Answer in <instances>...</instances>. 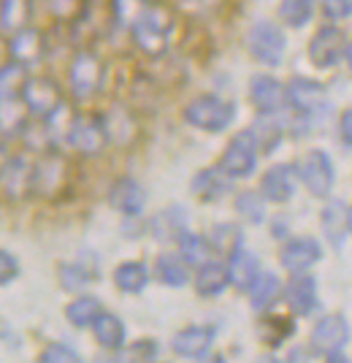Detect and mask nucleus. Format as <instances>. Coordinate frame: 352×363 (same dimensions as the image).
<instances>
[{
  "mask_svg": "<svg viewBox=\"0 0 352 363\" xmlns=\"http://www.w3.org/2000/svg\"><path fill=\"white\" fill-rule=\"evenodd\" d=\"M130 41L149 60H160L169 55L171 33H174V11L160 3H144L133 25L127 28Z\"/></svg>",
  "mask_w": 352,
  "mask_h": 363,
  "instance_id": "f257e3e1",
  "label": "nucleus"
},
{
  "mask_svg": "<svg viewBox=\"0 0 352 363\" xmlns=\"http://www.w3.org/2000/svg\"><path fill=\"white\" fill-rule=\"evenodd\" d=\"M182 120L203 133H225L236 120V104L217 92H203L184 104Z\"/></svg>",
  "mask_w": 352,
  "mask_h": 363,
  "instance_id": "f03ea898",
  "label": "nucleus"
},
{
  "mask_svg": "<svg viewBox=\"0 0 352 363\" xmlns=\"http://www.w3.org/2000/svg\"><path fill=\"white\" fill-rule=\"evenodd\" d=\"M74 182V166L60 150H49L35 155L33 168V198L41 201H60Z\"/></svg>",
  "mask_w": 352,
  "mask_h": 363,
  "instance_id": "7ed1b4c3",
  "label": "nucleus"
},
{
  "mask_svg": "<svg viewBox=\"0 0 352 363\" xmlns=\"http://www.w3.org/2000/svg\"><path fill=\"white\" fill-rule=\"evenodd\" d=\"M106 84V62L92 49H76L68 62V92L76 104L92 101Z\"/></svg>",
  "mask_w": 352,
  "mask_h": 363,
  "instance_id": "20e7f679",
  "label": "nucleus"
},
{
  "mask_svg": "<svg viewBox=\"0 0 352 363\" xmlns=\"http://www.w3.org/2000/svg\"><path fill=\"white\" fill-rule=\"evenodd\" d=\"M246 49L255 60L266 68H276L285 60L288 52V35L271 19H258L246 30Z\"/></svg>",
  "mask_w": 352,
  "mask_h": 363,
  "instance_id": "39448f33",
  "label": "nucleus"
},
{
  "mask_svg": "<svg viewBox=\"0 0 352 363\" xmlns=\"http://www.w3.org/2000/svg\"><path fill=\"white\" fill-rule=\"evenodd\" d=\"M258 157H261V147L255 141V133L246 128V130H239L225 144L217 166L233 179H249L255 174V168H258Z\"/></svg>",
  "mask_w": 352,
  "mask_h": 363,
  "instance_id": "423d86ee",
  "label": "nucleus"
},
{
  "mask_svg": "<svg viewBox=\"0 0 352 363\" xmlns=\"http://www.w3.org/2000/svg\"><path fill=\"white\" fill-rule=\"evenodd\" d=\"M111 147L108 128L103 114H79L71 136L65 141V150H74L81 157H98Z\"/></svg>",
  "mask_w": 352,
  "mask_h": 363,
  "instance_id": "0eeeda50",
  "label": "nucleus"
},
{
  "mask_svg": "<svg viewBox=\"0 0 352 363\" xmlns=\"http://www.w3.org/2000/svg\"><path fill=\"white\" fill-rule=\"evenodd\" d=\"M22 101L33 117H49L55 108H60L65 104V90L60 87V82L55 76L44 74H30L25 87H22Z\"/></svg>",
  "mask_w": 352,
  "mask_h": 363,
  "instance_id": "6e6552de",
  "label": "nucleus"
},
{
  "mask_svg": "<svg viewBox=\"0 0 352 363\" xmlns=\"http://www.w3.org/2000/svg\"><path fill=\"white\" fill-rule=\"evenodd\" d=\"M298 179L314 198H328L336 182L334 160L325 150H309L298 163Z\"/></svg>",
  "mask_w": 352,
  "mask_h": 363,
  "instance_id": "1a4fd4ad",
  "label": "nucleus"
},
{
  "mask_svg": "<svg viewBox=\"0 0 352 363\" xmlns=\"http://www.w3.org/2000/svg\"><path fill=\"white\" fill-rule=\"evenodd\" d=\"M33 168H35V155L19 152V155L8 157L6 171L0 177V193L6 201L22 203V201L33 198Z\"/></svg>",
  "mask_w": 352,
  "mask_h": 363,
  "instance_id": "9d476101",
  "label": "nucleus"
},
{
  "mask_svg": "<svg viewBox=\"0 0 352 363\" xmlns=\"http://www.w3.org/2000/svg\"><path fill=\"white\" fill-rule=\"evenodd\" d=\"M8 41H11V60L22 62L25 68H38L41 62L49 57V52H52V41H49V35H46L41 28H25V30L14 33V35H8Z\"/></svg>",
  "mask_w": 352,
  "mask_h": 363,
  "instance_id": "9b49d317",
  "label": "nucleus"
},
{
  "mask_svg": "<svg viewBox=\"0 0 352 363\" xmlns=\"http://www.w3.org/2000/svg\"><path fill=\"white\" fill-rule=\"evenodd\" d=\"M217 339L215 325H187L171 339V350L182 361H206Z\"/></svg>",
  "mask_w": 352,
  "mask_h": 363,
  "instance_id": "f8f14e48",
  "label": "nucleus"
},
{
  "mask_svg": "<svg viewBox=\"0 0 352 363\" xmlns=\"http://www.w3.org/2000/svg\"><path fill=\"white\" fill-rule=\"evenodd\" d=\"M320 257H322V250L317 239H312V236H293V239L282 242L279 266L288 274H304L314 263H320Z\"/></svg>",
  "mask_w": 352,
  "mask_h": 363,
  "instance_id": "ddd939ff",
  "label": "nucleus"
},
{
  "mask_svg": "<svg viewBox=\"0 0 352 363\" xmlns=\"http://www.w3.org/2000/svg\"><path fill=\"white\" fill-rule=\"evenodd\" d=\"M106 201L108 206L123 217H136V214H144V209H147V190L133 177H117L108 187Z\"/></svg>",
  "mask_w": 352,
  "mask_h": 363,
  "instance_id": "4468645a",
  "label": "nucleus"
},
{
  "mask_svg": "<svg viewBox=\"0 0 352 363\" xmlns=\"http://www.w3.org/2000/svg\"><path fill=\"white\" fill-rule=\"evenodd\" d=\"M98 279H101L98 255H92V252H79L76 260H65L57 269V282L65 293H81Z\"/></svg>",
  "mask_w": 352,
  "mask_h": 363,
  "instance_id": "2eb2a0df",
  "label": "nucleus"
},
{
  "mask_svg": "<svg viewBox=\"0 0 352 363\" xmlns=\"http://www.w3.org/2000/svg\"><path fill=\"white\" fill-rule=\"evenodd\" d=\"M298 190V166L274 163L261 177V193L268 203H288Z\"/></svg>",
  "mask_w": 352,
  "mask_h": 363,
  "instance_id": "dca6fc26",
  "label": "nucleus"
},
{
  "mask_svg": "<svg viewBox=\"0 0 352 363\" xmlns=\"http://www.w3.org/2000/svg\"><path fill=\"white\" fill-rule=\"evenodd\" d=\"M285 104L293 108V114H307L312 117L325 104V87L314 79L295 76L285 84Z\"/></svg>",
  "mask_w": 352,
  "mask_h": 363,
  "instance_id": "f3484780",
  "label": "nucleus"
},
{
  "mask_svg": "<svg viewBox=\"0 0 352 363\" xmlns=\"http://www.w3.org/2000/svg\"><path fill=\"white\" fill-rule=\"evenodd\" d=\"M193 288H195L200 298H220L230 288L228 260L225 257H209L200 266H195Z\"/></svg>",
  "mask_w": 352,
  "mask_h": 363,
  "instance_id": "a211bd4d",
  "label": "nucleus"
},
{
  "mask_svg": "<svg viewBox=\"0 0 352 363\" xmlns=\"http://www.w3.org/2000/svg\"><path fill=\"white\" fill-rule=\"evenodd\" d=\"M233 182L236 179L228 177L220 166L200 168L190 182V193L193 198H198L200 203H217L233 193Z\"/></svg>",
  "mask_w": 352,
  "mask_h": 363,
  "instance_id": "6ab92c4d",
  "label": "nucleus"
},
{
  "mask_svg": "<svg viewBox=\"0 0 352 363\" xmlns=\"http://www.w3.org/2000/svg\"><path fill=\"white\" fill-rule=\"evenodd\" d=\"M187 228H190V212L182 203H171L149 220V233L154 242L160 244H176V239Z\"/></svg>",
  "mask_w": 352,
  "mask_h": 363,
  "instance_id": "aec40b11",
  "label": "nucleus"
},
{
  "mask_svg": "<svg viewBox=\"0 0 352 363\" xmlns=\"http://www.w3.org/2000/svg\"><path fill=\"white\" fill-rule=\"evenodd\" d=\"M344 52V33L334 28V25H325L320 30L312 35L309 41V60L314 68H331L336 65L339 57Z\"/></svg>",
  "mask_w": 352,
  "mask_h": 363,
  "instance_id": "412c9836",
  "label": "nucleus"
},
{
  "mask_svg": "<svg viewBox=\"0 0 352 363\" xmlns=\"http://www.w3.org/2000/svg\"><path fill=\"white\" fill-rule=\"evenodd\" d=\"M347 342H350V325L344 315H325L312 328V350L317 352H336L344 350Z\"/></svg>",
  "mask_w": 352,
  "mask_h": 363,
  "instance_id": "4be33fe9",
  "label": "nucleus"
},
{
  "mask_svg": "<svg viewBox=\"0 0 352 363\" xmlns=\"http://www.w3.org/2000/svg\"><path fill=\"white\" fill-rule=\"evenodd\" d=\"M249 104L263 114L282 111L288 106L285 104V84L271 74H255L249 79Z\"/></svg>",
  "mask_w": 352,
  "mask_h": 363,
  "instance_id": "5701e85b",
  "label": "nucleus"
},
{
  "mask_svg": "<svg viewBox=\"0 0 352 363\" xmlns=\"http://www.w3.org/2000/svg\"><path fill=\"white\" fill-rule=\"evenodd\" d=\"M285 301L295 318H309L317 309V279L304 274H293V279L285 285Z\"/></svg>",
  "mask_w": 352,
  "mask_h": 363,
  "instance_id": "b1692460",
  "label": "nucleus"
},
{
  "mask_svg": "<svg viewBox=\"0 0 352 363\" xmlns=\"http://www.w3.org/2000/svg\"><path fill=\"white\" fill-rule=\"evenodd\" d=\"M30 117L33 114L28 111L19 92H0V138L3 141L19 138Z\"/></svg>",
  "mask_w": 352,
  "mask_h": 363,
  "instance_id": "393cba45",
  "label": "nucleus"
},
{
  "mask_svg": "<svg viewBox=\"0 0 352 363\" xmlns=\"http://www.w3.org/2000/svg\"><path fill=\"white\" fill-rule=\"evenodd\" d=\"M320 228L325 242L331 244L334 250H341L347 233H350V209H347V203H341V201L325 203V209L320 214Z\"/></svg>",
  "mask_w": 352,
  "mask_h": 363,
  "instance_id": "a878e982",
  "label": "nucleus"
},
{
  "mask_svg": "<svg viewBox=\"0 0 352 363\" xmlns=\"http://www.w3.org/2000/svg\"><path fill=\"white\" fill-rule=\"evenodd\" d=\"M103 120H106L111 144L125 147V144H133V141L138 138V117L130 106H125V104H114V106L103 114Z\"/></svg>",
  "mask_w": 352,
  "mask_h": 363,
  "instance_id": "bb28decb",
  "label": "nucleus"
},
{
  "mask_svg": "<svg viewBox=\"0 0 352 363\" xmlns=\"http://www.w3.org/2000/svg\"><path fill=\"white\" fill-rule=\"evenodd\" d=\"M92 336L95 342L108 352H120L127 345V325L123 318H117L114 312H101L92 323Z\"/></svg>",
  "mask_w": 352,
  "mask_h": 363,
  "instance_id": "cd10ccee",
  "label": "nucleus"
},
{
  "mask_svg": "<svg viewBox=\"0 0 352 363\" xmlns=\"http://www.w3.org/2000/svg\"><path fill=\"white\" fill-rule=\"evenodd\" d=\"M228 260V274H230V285L236 290H249L252 285H255V279L261 277V257L255 255L252 250H246V247H242V250H236L230 257H225Z\"/></svg>",
  "mask_w": 352,
  "mask_h": 363,
  "instance_id": "c85d7f7f",
  "label": "nucleus"
},
{
  "mask_svg": "<svg viewBox=\"0 0 352 363\" xmlns=\"http://www.w3.org/2000/svg\"><path fill=\"white\" fill-rule=\"evenodd\" d=\"M154 277L166 288H184L193 279L190 277V263L179 255V250L176 252L166 250V252H160V255L154 257Z\"/></svg>",
  "mask_w": 352,
  "mask_h": 363,
  "instance_id": "c756f323",
  "label": "nucleus"
},
{
  "mask_svg": "<svg viewBox=\"0 0 352 363\" xmlns=\"http://www.w3.org/2000/svg\"><path fill=\"white\" fill-rule=\"evenodd\" d=\"M111 279H114V285H117L120 293H125V296H138V293L147 290L149 279H152V272H149V266L144 260H123L114 269Z\"/></svg>",
  "mask_w": 352,
  "mask_h": 363,
  "instance_id": "7c9ffc66",
  "label": "nucleus"
},
{
  "mask_svg": "<svg viewBox=\"0 0 352 363\" xmlns=\"http://www.w3.org/2000/svg\"><path fill=\"white\" fill-rule=\"evenodd\" d=\"M249 293V303L258 315H266L274 309V303L285 296V285L274 272H261V277L255 279V285L246 290Z\"/></svg>",
  "mask_w": 352,
  "mask_h": 363,
  "instance_id": "2f4dec72",
  "label": "nucleus"
},
{
  "mask_svg": "<svg viewBox=\"0 0 352 363\" xmlns=\"http://www.w3.org/2000/svg\"><path fill=\"white\" fill-rule=\"evenodd\" d=\"M35 19V0H0V33H14L30 28Z\"/></svg>",
  "mask_w": 352,
  "mask_h": 363,
  "instance_id": "473e14b6",
  "label": "nucleus"
},
{
  "mask_svg": "<svg viewBox=\"0 0 352 363\" xmlns=\"http://www.w3.org/2000/svg\"><path fill=\"white\" fill-rule=\"evenodd\" d=\"M249 130L255 133V141H258V147H261V155H271V152L282 144L288 125L279 117V111H271V114L258 111V120L252 122Z\"/></svg>",
  "mask_w": 352,
  "mask_h": 363,
  "instance_id": "72a5a7b5",
  "label": "nucleus"
},
{
  "mask_svg": "<svg viewBox=\"0 0 352 363\" xmlns=\"http://www.w3.org/2000/svg\"><path fill=\"white\" fill-rule=\"evenodd\" d=\"M103 312V303L98 301L90 293H76V298L65 306V320L68 325H74L76 331H84V328H92L95 318Z\"/></svg>",
  "mask_w": 352,
  "mask_h": 363,
  "instance_id": "f704fd0d",
  "label": "nucleus"
},
{
  "mask_svg": "<svg viewBox=\"0 0 352 363\" xmlns=\"http://www.w3.org/2000/svg\"><path fill=\"white\" fill-rule=\"evenodd\" d=\"M41 6L55 22L68 25V28L81 25L90 16V0H41Z\"/></svg>",
  "mask_w": 352,
  "mask_h": 363,
  "instance_id": "c9c22d12",
  "label": "nucleus"
},
{
  "mask_svg": "<svg viewBox=\"0 0 352 363\" xmlns=\"http://www.w3.org/2000/svg\"><path fill=\"white\" fill-rule=\"evenodd\" d=\"M209 244L217 257H230L236 250L244 247V230L236 223H217L209 230Z\"/></svg>",
  "mask_w": 352,
  "mask_h": 363,
  "instance_id": "e433bc0d",
  "label": "nucleus"
},
{
  "mask_svg": "<svg viewBox=\"0 0 352 363\" xmlns=\"http://www.w3.org/2000/svg\"><path fill=\"white\" fill-rule=\"evenodd\" d=\"M176 250H179V255L190 263V269H195L203 260L215 257V250H212V244H209V236L195 233V230H190V228L176 239Z\"/></svg>",
  "mask_w": 352,
  "mask_h": 363,
  "instance_id": "4c0bfd02",
  "label": "nucleus"
},
{
  "mask_svg": "<svg viewBox=\"0 0 352 363\" xmlns=\"http://www.w3.org/2000/svg\"><path fill=\"white\" fill-rule=\"evenodd\" d=\"M258 333H261V342L268 345V347H282L293 333H295V320L285 318V315H263L261 325H258Z\"/></svg>",
  "mask_w": 352,
  "mask_h": 363,
  "instance_id": "58836bf2",
  "label": "nucleus"
},
{
  "mask_svg": "<svg viewBox=\"0 0 352 363\" xmlns=\"http://www.w3.org/2000/svg\"><path fill=\"white\" fill-rule=\"evenodd\" d=\"M233 209L246 225H263L266 223V198L261 190H242L233 198Z\"/></svg>",
  "mask_w": 352,
  "mask_h": 363,
  "instance_id": "ea45409f",
  "label": "nucleus"
},
{
  "mask_svg": "<svg viewBox=\"0 0 352 363\" xmlns=\"http://www.w3.org/2000/svg\"><path fill=\"white\" fill-rule=\"evenodd\" d=\"M314 3L317 0H279V22L293 30L304 28L314 16Z\"/></svg>",
  "mask_w": 352,
  "mask_h": 363,
  "instance_id": "a19ab883",
  "label": "nucleus"
},
{
  "mask_svg": "<svg viewBox=\"0 0 352 363\" xmlns=\"http://www.w3.org/2000/svg\"><path fill=\"white\" fill-rule=\"evenodd\" d=\"M176 9H179V14L203 22V19H212L220 14L225 9V0H179Z\"/></svg>",
  "mask_w": 352,
  "mask_h": 363,
  "instance_id": "79ce46f5",
  "label": "nucleus"
},
{
  "mask_svg": "<svg viewBox=\"0 0 352 363\" xmlns=\"http://www.w3.org/2000/svg\"><path fill=\"white\" fill-rule=\"evenodd\" d=\"M33 71L30 68H25L22 62H6L3 68H0V92H19L22 95V87H25V82H28V76Z\"/></svg>",
  "mask_w": 352,
  "mask_h": 363,
  "instance_id": "37998d69",
  "label": "nucleus"
},
{
  "mask_svg": "<svg viewBox=\"0 0 352 363\" xmlns=\"http://www.w3.org/2000/svg\"><path fill=\"white\" fill-rule=\"evenodd\" d=\"M120 352H123L125 361L147 363V361H157V358H160V345H157L154 339H138L133 345H125Z\"/></svg>",
  "mask_w": 352,
  "mask_h": 363,
  "instance_id": "c03bdc74",
  "label": "nucleus"
},
{
  "mask_svg": "<svg viewBox=\"0 0 352 363\" xmlns=\"http://www.w3.org/2000/svg\"><path fill=\"white\" fill-rule=\"evenodd\" d=\"M38 361L41 363H81V355H79L71 345H65V342H52V345H46V347L41 350Z\"/></svg>",
  "mask_w": 352,
  "mask_h": 363,
  "instance_id": "a18cd8bd",
  "label": "nucleus"
},
{
  "mask_svg": "<svg viewBox=\"0 0 352 363\" xmlns=\"http://www.w3.org/2000/svg\"><path fill=\"white\" fill-rule=\"evenodd\" d=\"M19 274H22V263H19V257H16L11 250L0 247V288L14 285L16 279H19Z\"/></svg>",
  "mask_w": 352,
  "mask_h": 363,
  "instance_id": "49530a36",
  "label": "nucleus"
},
{
  "mask_svg": "<svg viewBox=\"0 0 352 363\" xmlns=\"http://www.w3.org/2000/svg\"><path fill=\"white\" fill-rule=\"evenodd\" d=\"M322 14L341 22V19L352 16V0H322Z\"/></svg>",
  "mask_w": 352,
  "mask_h": 363,
  "instance_id": "de8ad7c7",
  "label": "nucleus"
},
{
  "mask_svg": "<svg viewBox=\"0 0 352 363\" xmlns=\"http://www.w3.org/2000/svg\"><path fill=\"white\" fill-rule=\"evenodd\" d=\"M0 345H6L8 350H19L22 347V339L19 333L14 331V325L8 323L6 318H0Z\"/></svg>",
  "mask_w": 352,
  "mask_h": 363,
  "instance_id": "09e8293b",
  "label": "nucleus"
},
{
  "mask_svg": "<svg viewBox=\"0 0 352 363\" xmlns=\"http://www.w3.org/2000/svg\"><path fill=\"white\" fill-rule=\"evenodd\" d=\"M147 230H149V223H144L141 214H136V217H125L123 220V233L127 236V239H138V236H144Z\"/></svg>",
  "mask_w": 352,
  "mask_h": 363,
  "instance_id": "8fccbe9b",
  "label": "nucleus"
},
{
  "mask_svg": "<svg viewBox=\"0 0 352 363\" xmlns=\"http://www.w3.org/2000/svg\"><path fill=\"white\" fill-rule=\"evenodd\" d=\"M339 136L347 147H352V108H347L341 114V120H339Z\"/></svg>",
  "mask_w": 352,
  "mask_h": 363,
  "instance_id": "3c124183",
  "label": "nucleus"
},
{
  "mask_svg": "<svg viewBox=\"0 0 352 363\" xmlns=\"http://www.w3.org/2000/svg\"><path fill=\"white\" fill-rule=\"evenodd\" d=\"M271 236H274V239H279V242L290 239V225H288V217H274V220H271Z\"/></svg>",
  "mask_w": 352,
  "mask_h": 363,
  "instance_id": "603ef678",
  "label": "nucleus"
},
{
  "mask_svg": "<svg viewBox=\"0 0 352 363\" xmlns=\"http://www.w3.org/2000/svg\"><path fill=\"white\" fill-rule=\"evenodd\" d=\"M6 62H11V41H8L6 33H0V68H3Z\"/></svg>",
  "mask_w": 352,
  "mask_h": 363,
  "instance_id": "864d4df0",
  "label": "nucleus"
},
{
  "mask_svg": "<svg viewBox=\"0 0 352 363\" xmlns=\"http://www.w3.org/2000/svg\"><path fill=\"white\" fill-rule=\"evenodd\" d=\"M8 157H11V152L6 147V141L0 138V177H3V171H6V163H8Z\"/></svg>",
  "mask_w": 352,
  "mask_h": 363,
  "instance_id": "5fc2aeb1",
  "label": "nucleus"
},
{
  "mask_svg": "<svg viewBox=\"0 0 352 363\" xmlns=\"http://www.w3.org/2000/svg\"><path fill=\"white\" fill-rule=\"evenodd\" d=\"M304 358H307V350L304 347L290 350V355H288V361H304Z\"/></svg>",
  "mask_w": 352,
  "mask_h": 363,
  "instance_id": "6e6d98bb",
  "label": "nucleus"
},
{
  "mask_svg": "<svg viewBox=\"0 0 352 363\" xmlns=\"http://www.w3.org/2000/svg\"><path fill=\"white\" fill-rule=\"evenodd\" d=\"M344 57H347V65H350V71H352V41L344 46Z\"/></svg>",
  "mask_w": 352,
  "mask_h": 363,
  "instance_id": "4d7b16f0",
  "label": "nucleus"
},
{
  "mask_svg": "<svg viewBox=\"0 0 352 363\" xmlns=\"http://www.w3.org/2000/svg\"><path fill=\"white\" fill-rule=\"evenodd\" d=\"M141 3H160V0H141Z\"/></svg>",
  "mask_w": 352,
  "mask_h": 363,
  "instance_id": "13d9d810",
  "label": "nucleus"
},
{
  "mask_svg": "<svg viewBox=\"0 0 352 363\" xmlns=\"http://www.w3.org/2000/svg\"><path fill=\"white\" fill-rule=\"evenodd\" d=\"M350 233H352V209H350Z\"/></svg>",
  "mask_w": 352,
  "mask_h": 363,
  "instance_id": "bf43d9fd",
  "label": "nucleus"
}]
</instances>
